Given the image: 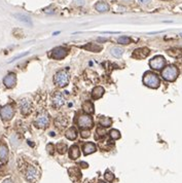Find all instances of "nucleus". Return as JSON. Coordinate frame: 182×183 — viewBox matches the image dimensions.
<instances>
[{"mask_svg":"<svg viewBox=\"0 0 182 183\" xmlns=\"http://www.w3.org/2000/svg\"><path fill=\"white\" fill-rule=\"evenodd\" d=\"M110 54L112 55L114 58H121L123 54V49L118 47H113L110 49Z\"/></svg>","mask_w":182,"mask_h":183,"instance_id":"a878e982","label":"nucleus"},{"mask_svg":"<svg viewBox=\"0 0 182 183\" xmlns=\"http://www.w3.org/2000/svg\"><path fill=\"white\" fill-rule=\"evenodd\" d=\"M79 166L81 168H83V169H87V168L89 167V165H87V162H79Z\"/></svg>","mask_w":182,"mask_h":183,"instance_id":"e433bc0d","label":"nucleus"},{"mask_svg":"<svg viewBox=\"0 0 182 183\" xmlns=\"http://www.w3.org/2000/svg\"><path fill=\"white\" fill-rule=\"evenodd\" d=\"M80 136H81V138H89V137L91 136V132L89 131V130H82L81 132H80Z\"/></svg>","mask_w":182,"mask_h":183,"instance_id":"473e14b6","label":"nucleus"},{"mask_svg":"<svg viewBox=\"0 0 182 183\" xmlns=\"http://www.w3.org/2000/svg\"><path fill=\"white\" fill-rule=\"evenodd\" d=\"M2 183H13V181H11V179H5Z\"/></svg>","mask_w":182,"mask_h":183,"instance_id":"58836bf2","label":"nucleus"},{"mask_svg":"<svg viewBox=\"0 0 182 183\" xmlns=\"http://www.w3.org/2000/svg\"><path fill=\"white\" fill-rule=\"evenodd\" d=\"M68 122H69L68 118L65 117V116H62V115H59L56 118V120H55V124H56V126L59 130L65 129V128L68 126Z\"/></svg>","mask_w":182,"mask_h":183,"instance_id":"2eb2a0df","label":"nucleus"},{"mask_svg":"<svg viewBox=\"0 0 182 183\" xmlns=\"http://www.w3.org/2000/svg\"><path fill=\"white\" fill-rule=\"evenodd\" d=\"M54 145L51 144V143H49V144L46 145V150H47V152H49V154H53L54 153Z\"/></svg>","mask_w":182,"mask_h":183,"instance_id":"72a5a7b5","label":"nucleus"},{"mask_svg":"<svg viewBox=\"0 0 182 183\" xmlns=\"http://www.w3.org/2000/svg\"><path fill=\"white\" fill-rule=\"evenodd\" d=\"M105 93V90L102 87H96L94 90L92 91V98L94 100H98V99L102 98V96Z\"/></svg>","mask_w":182,"mask_h":183,"instance_id":"6ab92c4d","label":"nucleus"},{"mask_svg":"<svg viewBox=\"0 0 182 183\" xmlns=\"http://www.w3.org/2000/svg\"><path fill=\"white\" fill-rule=\"evenodd\" d=\"M83 49L89 51V52H94V53H99L102 49V47L98 45V44H94V43H89L87 45H83Z\"/></svg>","mask_w":182,"mask_h":183,"instance_id":"5701e85b","label":"nucleus"},{"mask_svg":"<svg viewBox=\"0 0 182 183\" xmlns=\"http://www.w3.org/2000/svg\"><path fill=\"white\" fill-rule=\"evenodd\" d=\"M0 115L3 120H10L15 115V109L11 105L7 104L0 109Z\"/></svg>","mask_w":182,"mask_h":183,"instance_id":"6e6552de","label":"nucleus"},{"mask_svg":"<svg viewBox=\"0 0 182 183\" xmlns=\"http://www.w3.org/2000/svg\"><path fill=\"white\" fill-rule=\"evenodd\" d=\"M49 121H51V119H49V115L46 113V112H44L43 111V112H40V113L37 115L35 121H34V124H35V126H37V128L43 129V128L49 126Z\"/></svg>","mask_w":182,"mask_h":183,"instance_id":"423d86ee","label":"nucleus"},{"mask_svg":"<svg viewBox=\"0 0 182 183\" xmlns=\"http://www.w3.org/2000/svg\"><path fill=\"white\" fill-rule=\"evenodd\" d=\"M82 109H83V111H85L87 114H92L94 113V111H95V107H94V104L91 102V101H87V102H85L83 103V105H82Z\"/></svg>","mask_w":182,"mask_h":183,"instance_id":"4be33fe9","label":"nucleus"},{"mask_svg":"<svg viewBox=\"0 0 182 183\" xmlns=\"http://www.w3.org/2000/svg\"><path fill=\"white\" fill-rule=\"evenodd\" d=\"M98 183H105V182H104V181H102V180H99V181H98Z\"/></svg>","mask_w":182,"mask_h":183,"instance_id":"ea45409f","label":"nucleus"},{"mask_svg":"<svg viewBox=\"0 0 182 183\" xmlns=\"http://www.w3.org/2000/svg\"><path fill=\"white\" fill-rule=\"evenodd\" d=\"M80 155L79 148L77 145H72L69 148V157L71 160H77Z\"/></svg>","mask_w":182,"mask_h":183,"instance_id":"aec40b11","label":"nucleus"},{"mask_svg":"<svg viewBox=\"0 0 182 183\" xmlns=\"http://www.w3.org/2000/svg\"><path fill=\"white\" fill-rule=\"evenodd\" d=\"M85 2V0H74V3L76 5H82Z\"/></svg>","mask_w":182,"mask_h":183,"instance_id":"c9c22d12","label":"nucleus"},{"mask_svg":"<svg viewBox=\"0 0 182 183\" xmlns=\"http://www.w3.org/2000/svg\"><path fill=\"white\" fill-rule=\"evenodd\" d=\"M44 13H54L55 11H54V9L51 11V9H49V8H45V9H44Z\"/></svg>","mask_w":182,"mask_h":183,"instance_id":"4c0bfd02","label":"nucleus"},{"mask_svg":"<svg viewBox=\"0 0 182 183\" xmlns=\"http://www.w3.org/2000/svg\"><path fill=\"white\" fill-rule=\"evenodd\" d=\"M20 109H21V112L23 115H28V114L31 113L32 111V103L31 101L28 100V99H22L20 101Z\"/></svg>","mask_w":182,"mask_h":183,"instance_id":"9b49d317","label":"nucleus"},{"mask_svg":"<svg viewBox=\"0 0 182 183\" xmlns=\"http://www.w3.org/2000/svg\"><path fill=\"white\" fill-rule=\"evenodd\" d=\"M77 126L83 130H87L94 126V119L89 114H82L77 119Z\"/></svg>","mask_w":182,"mask_h":183,"instance_id":"39448f33","label":"nucleus"},{"mask_svg":"<svg viewBox=\"0 0 182 183\" xmlns=\"http://www.w3.org/2000/svg\"><path fill=\"white\" fill-rule=\"evenodd\" d=\"M143 83L150 89H157L161 85V79L155 73L146 72L143 76Z\"/></svg>","mask_w":182,"mask_h":183,"instance_id":"f03ea898","label":"nucleus"},{"mask_svg":"<svg viewBox=\"0 0 182 183\" xmlns=\"http://www.w3.org/2000/svg\"><path fill=\"white\" fill-rule=\"evenodd\" d=\"M96 138H99V137H104L106 134V131L104 128H102V126H99V128H97V130H96Z\"/></svg>","mask_w":182,"mask_h":183,"instance_id":"7c9ffc66","label":"nucleus"},{"mask_svg":"<svg viewBox=\"0 0 182 183\" xmlns=\"http://www.w3.org/2000/svg\"><path fill=\"white\" fill-rule=\"evenodd\" d=\"M67 139L69 140H75L77 137V131L75 128H69V130L66 131V134H65Z\"/></svg>","mask_w":182,"mask_h":183,"instance_id":"393cba45","label":"nucleus"},{"mask_svg":"<svg viewBox=\"0 0 182 183\" xmlns=\"http://www.w3.org/2000/svg\"><path fill=\"white\" fill-rule=\"evenodd\" d=\"M70 76H69V71L68 69H62L55 74L54 76V83L56 85L60 87V88H64L69 83Z\"/></svg>","mask_w":182,"mask_h":183,"instance_id":"f257e3e1","label":"nucleus"},{"mask_svg":"<svg viewBox=\"0 0 182 183\" xmlns=\"http://www.w3.org/2000/svg\"><path fill=\"white\" fill-rule=\"evenodd\" d=\"M149 54H150V51L147 47H140V49H137L134 51L133 54H132V57L137 60H142L148 57Z\"/></svg>","mask_w":182,"mask_h":183,"instance_id":"f8f14e48","label":"nucleus"},{"mask_svg":"<svg viewBox=\"0 0 182 183\" xmlns=\"http://www.w3.org/2000/svg\"><path fill=\"white\" fill-rule=\"evenodd\" d=\"M8 158V148L6 144L0 143V160L1 162H6Z\"/></svg>","mask_w":182,"mask_h":183,"instance_id":"a211bd4d","label":"nucleus"},{"mask_svg":"<svg viewBox=\"0 0 182 183\" xmlns=\"http://www.w3.org/2000/svg\"><path fill=\"white\" fill-rule=\"evenodd\" d=\"M109 135H110V138L112 140H117L121 138V133H119V131H117V130H115V129L111 130Z\"/></svg>","mask_w":182,"mask_h":183,"instance_id":"cd10ccee","label":"nucleus"},{"mask_svg":"<svg viewBox=\"0 0 182 183\" xmlns=\"http://www.w3.org/2000/svg\"><path fill=\"white\" fill-rule=\"evenodd\" d=\"M68 174H69V177L71 178V180L73 181H78L80 180L81 178V172L77 167H71L68 170Z\"/></svg>","mask_w":182,"mask_h":183,"instance_id":"4468645a","label":"nucleus"},{"mask_svg":"<svg viewBox=\"0 0 182 183\" xmlns=\"http://www.w3.org/2000/svg\"><path fill=\"white\" fill-rule=\"evenodd\" d=\"M95 8L96 11H98L99 13H107L109 11V8H110V6H109L108 3L104 2V1H100V2L96 3Z\"/></svg>","mask_w":182,"mask_h":183,"instance_id":"412c9836","label":"nucleus"},{"mask_svg":"<svg viewBox=\"0 0 182 183\" xmlns=\"http://www.w3.org/2000/svg\"><path fill=\"white\" fill-rule=\"evenodd\" d=\"M166 65V60L163 56H155L149 61V66L153 70H161Z\"/></svg>","mask_w":182,"mask_h":183,"instance_id":"0eeeda50","label":"nucleus"},{"mask_svg":"<svg viewBox=\"0 0 182 183\" xmlns=\"http://www.w3.org/2000/svg\"><path fill=\"white\" fill-rule=\"evenodd\" d=\"M179 71H178L177 67L174 65H169L166 68H164V70L162 71V76L165 80L167 81H174L176 80V78L178 77Z\"/></svg>","mask_w":182,"mask_h":183,"instance_id":"7ed1b4c3","label":"nucleus"},{"mask_svg":"<svg viewBox=\"0 0 182 183\" xmlns=\"http://www.w3.org/2000/svg\"><path fill=\"white\" fill-rule=\"evenodd\" d=\"M99 124H100V126H103V128H108V126H111V124H112V120H111L110 117L101 116L100 118H99Z\"/></svg>","mask_w":182,"mask_h":183,"instance_id":"b1692460","label":"nucleus"},{"mask_svg":"<svg viewBox=\"0 0 182 183\" xmlns=\"http://www.w3.org/2000/svg\"><path fill=\"white\" fill-rule=\"evenodd\" d=\"M117 42L119 44H123V45H125V44H129V43H131V38L128 36H121V37H118Z\"/></svg>","mask_w":182,"mask_h":183,"instance_id":"c85d7f7f","label":"nucleus"},{"mask_svg":"<svg viewBox=\"0 0 182 183\" xmlns=\"http://www.w3.org/2000/svg\"><path fill=\"white\" fill-rule=\"evenodd\" d=\"M104 178L106 179V181L108 182H112L114 180V175H113V173L110 172V171H106L105 174H104Z\"/></svg>","mask_w":182,"mask_h":183,"instance_id":"c756f323","label":"nucleus"},{"mask_svg":"<svg viewBox=\"0 0 182 183\" xmlns=\"http://www.w3.org/2000/svg\"><path fill=\"white\" fill-rule=\"evenodd\" d=\"M27 55H29V52H25V53H23V54L18 55V56H15V57H13V59L10 60V61H9L8 63L15 62V61H17V60H19V59H21V58H23V57H25V56H27Z\"/></svg>","mask_w":182,"mask_h":183,"instance_id":"2f4dec72","label":"nucleus"},{"mask_svg":"<svg viewBox=\"0 0 182 183\" xmlns=\"http://www.w3.org/2000/svg\"><path fill=\"white\" fill-rule=\"evenodd\" d=\"M138 2L140 3V4L146 5V4H149V3L151 2V0H138Z\"/></svg>","mask_w":182,"mask_h":183,"instance_id":"f704fd0d","label":"nucleus"},{"mask_svg":"<svg viewBox=\"0 0 182 183\" xmlns=\"http://www.w3.org/2000/svg\"><path fill=\"white\" fill-rule=\"evenodd\" d=\"M3 85L7 89H13L17 85V76H15V73H8L3 78Z\"/></svg>","mask_w":182,"mask_h":183,"instance_id":"ddd939ff","label":"nucleus"},{"mask_svg":"<svg viewBox=\"0 0 182 183\" xmlns=\"http://www.w3.org/2000/svg\"><path fill=\"white\" fill-rule=\"evenodd\" d=\"M57 150H58L60 154H64L65 152L68 150V147H67V145L65 144L64 142H59L57 144Z\"/></svg>","mask_w":182,"mask_h":183,"instance_id":"bb28decb","label":"nucleus"},{"mask_svg":"<svg viewBox=\"0 0 182 183\" xmlns=\"http://www.w3.org/2000/svg\"><path fill=\"white\" fill-rule=\"evenodd\" d=\"M69 53V49L64 47H55L51 51L49 54V57L54 60H62L67 57V55Z\"/></svg>","mask_w":182,"mask_h":183,"instance_id":"20e7f679","label":"nucleus"},{"mask_svg":"<svg viewBox=\"0 0 182 183\" xmlns=\"http://www.w3.org/2000/svg\"><path fill=\"white\" fill-rule=\"evenodd\" d=\"M24 174H25L26 179L31 182H34L38 177V171L34 166H28L26 168V170L24 171Z\"/></svg>","mask_w":182,"mask_h":183,"instance_id":"9d476101","label":"nucleus"},{"mask_svg":"<svg viewBox=\"0 0 182 183\" xmlns=\"http://www.w3.org/2000/svg\"><path fill=\"white\" fill-rule=\"evenodd\" d=\"M13 17H15L18 21L23 22V23L27 24L29 26H32V20H31L30 17L27 16V15H24V13H15Z\"/></svg>","mask_w":182,"mask_h":183,"instance_id":"f3484780","label":"nucleus"},{"mask_svg":"<svg viewBox=\"0 0 182 183\" xmlns=\"http://www.w3.org/2000/svg\"><path fill=\"white\" fill-rule=\"evenodd\" d=\"M82 150H83V154L85 155L92 154V153H94V152L97 150V146H96L93 142H87V143L83 144Z\"/></svg>","mask_w":182,"mask_h":183,"instance_id":"dca6fc26","label":"nucleus"},{"mask_svg":"<svg viewBox=\"0 0 182 183\" xmlns=\"http://www.w3.org/2000/svg\"><path fill=\"white\" fill-rule=\"evenodd\" d=\"M65 102H66V98L63 93H60V92H57L54 96H53V99H51V104L54 106L55 108H61L62 106L64 105Z\"/></svg>","mask_w":182,"mask_h":183,"instance_id":"1a4fd4ad","label":"nucleus"}]
</instances>
